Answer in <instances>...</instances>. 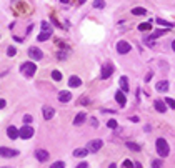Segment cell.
I'll list each match as a JSON object with an SVG mask.
<instances>
[{"instance_id":"44","label":"cell","mask_w":175,"mask_h":168,"mask_svg":"<svg viewBox=\"0 0 175 168\" xmlns=\"http://www.w3.org/2000/svg\"><path fill=\"white\" fill-rule=\"evenodd\" d=\"M60 2H62V3H65V5H67V3H69V0H60Z\"/></svg>"},{"instance_id":"19","label":"cell","mask_w":175,"mask_h":168,"mask_svg":"<svg viewBox=\"0 0 175 168\" xmlns=\"http://www.w3.org/2000/svg\"><path fill=\"white\" fill-rule=\"evenodd\" d=\"M155 88H157V92H167V90H168V82L167 80L158 82V83L155 85Z\"/></svg>"},{"instance_id":"1","label":"cell","mask_w":175,"mask_h":168,"mask_svg":"<svg viewBox=\"0 0 175 168\" xmlns=\"http://www.w3.org/2000/svg\"><path fill=\"white\" fill-rule=\"evenodd\" d=\"M155 148H157V153L162 158L165 156H168V153H170V147H168V143L165 138H157V142H155Z\"/></svg>"},{"instance_id":"9","label":"cell","mask_w":175,"mask_h":168,"mask_svg":"<svg viewBox=\"0 0 175 168\" xmlns=\"http://www.w3.org/2000/svg\"><path fill=\"white\" fill-rule=\"evenodd\" d=\"M153 107H155V110H157V112H160V113H165L167 112V105H165V102L163 100H155L153 102Z\"/></svg>"},{"instance_id":"21","label":"cell","mask_w":175,"mask_h":168,"mask_svg":"<svg viewBox=\"0 0 175 168\" xmlns=\"http://www.w3.org/2000/svg\"><path fill=\"white\" fill-rule=\"evenodd\" d=\"M155 22H157L158 25L165 27V28H172V27H173V23H172V22H167V20H163V18H155Z\"/></svg>"},{"instance_id":"11","label":"cell","mask_w":175,"mask_h":168,"mask_svg":"<svg viewBox=\"0 0 175 168\" xmlns=\"http://www.w3.org/2000/svg\"><path fill=\"white\" fill-rule=\"evenodd\" d=\"M69 85H70L72 88H79L80 85H82V80H80L77 75H72L70 78H69Z\"/></svg>"},{"instance_id":"25","label":"cell","mask_w":175,"mask_h":168,"mask_svg":"<svg viewBox=\"0 0 175 168\" xmlns=\"http://www.w3.org/2000/svg\"><path fill=\"white\" fill-rule=\"evenodd\" d=\"M52 78L55 80V82H60L62 80V73L58 70H52Z\"/></svg>"},{"instance_id":"22","label":"cell","mask_w":175,"mask_h":168,"mask_svg":"<svg viewBox=\"0 0 175 168\" xmlns=\"http://www.w3.org/2000/svg\"><path fill=\"white\" fill-rule=\"evenodd\" d=\"M50 37H52V32H42L40 35L37 37V40H38V42H45V40H48Z\"/></svg>"},{"instance_id":"10","label":"cell","mask_w":175,"mask_h":168,"mask_svg":"<svg viewBox=\"0 0 175 168\" xmlns=\"http://www.w3.org/2000/svg\"><path fill=\"white\" fill-rule=\"evenodd\" d=\"M115 100H117V103H119L120 107H125V103H127V100H125V93L122 92V90H119V92L115 93Z\"/></svg>"},{"instance_id":"24","label":"cell","mask_w":175,"mask_h":168,"mask_svg":"<svg viewBox=\"0 0 175 168\" xmlns=\"http://www.w3.org/2000/svg\"><path fill=\"white\" fill-rule=\"evenodd\" d=\"M125 145H127V148L132 150V152H140V145H137V143H134V142H127Z\"/></svg>"},{"instance_id":"8","label":"cell","mask_w":175,"mask_h":168,"mask_svg":"<svg viewBox=\"0 0 175 168\" xmlns=\"http://www.w3.org/2000/svg\"><path fill=\"white\" fill-rule=\"evenodd\" d=\"M114 73V65L112 63H107L102 67V73H100V78L102 80H105V78H109V77Z\"/></svg>"},{"instance_id":"29","label":"cell","mask_w":175,"mask_h":168,"mask_svg":"<svg viewBox=\"0 0 175 168\" xmlns=\"http://www.w3.org/2000/svg\"><path fill=\"white\" fill-rule=\"evenodd\" d=\"M15 54H17V49H15V47H8V49H7V55H8V57H13Z\"/></svg>"},{"instance_id":"4","label":"cell","mask_w":175,"mask_h":168,"mask_svg":"<svg viewBox=\"0 0 175 168\" xmlns=\"http://www.w3.org/2000/svg\"><path fill=\"white\" fill-rule=\"evenodd\" d=\"M28 57H30L33 62H38V60L43 58V54L38 47H30V49H28Z\"/></svg>"},{"instance_id":"32","label":"cell","mask_w":175,"mask_h":168,"mask_svg":"<svg viewBox=\"0 0 175 168\" xmlns=\"http://www.w3.org/2000/svg\"><path fill=\"white\" fill-rule=\"evenodd\" d=\"M42 30L43 32H52V28H50V25H48L47 22H42Z\"/></svg>"},{"instance_id":"2","label":"cell","mask_w":175,"mask_h":168,"mask_svg":"<svg viewBox=\"0 0 175 168\" xmlns=\"http://www.w3.org/2000/svg\"><path fill=\"white\" fill-rule=\"evenodd\" d=\"M20 72L27 77H33L35 72H37V65L33 63V62H25V63L20 65Z\"/></svg>"},{"instance_id":"38","label":"cell","mask_w":175,"mask_h":168,"mask_svg":"<svg viewBox=\"0 0 175 168\" xmlns=\"http://www.w3.org/2000/svg\"><path fill=\"white\" fill-rule=\"evenodd\" d=\"M77 168H89V163H87V161H82V163H79V165H77Z\"/></svg>"},{"instance_id":"37","label":"cell","mask_w":175,"mask_h":168,"mask_svg":"<svg viewBox=\"0 0 175 168\" xmlns=\"http://www.w3.org/2000/svg\"><path fill=\"white\" fill-rule=\"evenodd\" d=\"M90 123H92V127H95V128L99 127V122H97V118H94V117L90 118Z\"/></svg>"},{"instance_id":"27","label":"cell","mask_w":175,"mask_h":168,"mask_svg":"<svg viewBox=\"0 0 175 168\" xmlns=\"http://www.w3.org/2000/svg\"><path fill=\"white\" fill-rule=\"evenodd\" d=\"M94 7L100 10V8H104V7H105V2H104V0H94Z\"/></svg>"},{"instance_id":"5","label":"cell","mask_w":175,"mask_h":168,"mask_svg":"<svg viewBox=\"0 0 175 168\" xmlns=\"http://www.w3.org/2000/svg\"><path fill=\"white\" fill-rule=\"evenodd\" d=\"M102 147H104V142H102V140H90L89 143H87V152L95 153V152H99Z\"/></svg>"},{"instance_id":"43","label":"cell","mask_w":175,"mask_h":168,"mask_svg":"<svg viewBox=\"0 0 175 168\" xmlns=\"http://www.w3.org/2000/svg\"><path fill=\"white\" fill-rule=\"evenodd\" d=\"M85 3V0H79V5H84Z\"/></svg>"},{"instance_id":"23","label":"cell","mask_w":175,"mask_h":168,"mask_svg":"<svg viewBox=\"0 0 175 168\" xmlns=\"http://www.w3.org/2000/svg\"><path fill=\"white\" fill-rule=\"evenodd\" d=\"M132 15H147V10L142 7H135L132 8Z\"/></svg>"},{"instance_id":"39","label":"cell","mask_w":175,"mask_h":168,"mask_svg":"<svg viewBox=\"0 0 175 168\" xmlns=\"http://www.w3.org/2000/svg\"><path fill=\"white\" fill-rule=\"evenodd\" d=\"M145 44H147L148 47H153L155 44H153V40H150V38H145Z\"/></svg>"},{"instance_id":"16","label":"cell","mask_w":175,"mask_h":168,"mask_svg":"<svg viewBox=\"0 0 175 168\" xmlns=\"http://www.w3.org/2000/svg\"><path fill=\"white\" fill-rule=\"evenodd\" d=\"M53 115H55V110L52 107H43V118L45 120H52Z\"/></svg>"},{"instance_id":"18","label":"cell","mask_w":175,"mask_h":168,"mask_svg":"<svg viewBox=\"0 0 175 168\" xmlns=\"http://www.w3.org/2000/svg\"><path fill=\"white\" fill-rule=\"evenodd\" d=\"M168 30L167 28H158V30H155L152 35L150 37H147V38H150V40H155V38H158V37H162V35H165V33H167Z\"/></svg>"},{"instance_id":"31","label":"cell","mask_w":175,"mask_h":168,"mask_svg":"<svg viewBox=\"0 0 175 168\" xmlns=\"http://www.w3.org/2000/svg\"><path fill=\"white\" fill-rule=\"evenodd\" d=\"M152 168H162V160H153L152 161Z\"/></svg>"},{"instance_id":"15","label":"cell","mask_w":175,"mask_h":168,"mask_svg":"<svg viewBox=\"0 0 175 168\" xmlns=\"http://www.w3.org/2000/svg\"><path fill=\"white\" fill-rule=\"evenodd\" d=\"M7 135H8V138H12V140H17L18 138V130L13 125H10V127L7 128Z\"/></svg>"},{"instance_id":"12","label":"cell","mask_w":175,"mask_h":168,"mask_svg":"<svg viewBox=\"0 0 175 168\" xmlns=\"http://www.w3.org/2000/svg\"><path fill=\"white\" fill-rule=\"evenodd\" d=\"M35 158L38 161H47L48 160V152L47 150H37L35 152Z\"/></svg>"},{"instance_id":"36","label":"cell","mask_w":175,"mask_h":168,"mask_svg":"<svg viewBox=\"0 0 175 168\" xmlns=\"http://www.w3.org/2000/svg\"><path fill=\"white\" fill-rule=\"evenodd\" d=\"M57 57H58V60H65L67 54H65V52H58V54H57Z\"/></svg>"},{"instance_id":"13","label":"cell","mask_w":175,"mask_h":168,"mask_svg":"<svg viewBox=\"0 0 175 168\" xmlns=\"http://www.w3.org/2000/svg\"><path fill=\"white\" fill-rule=\"evenodd\" d=\"M119 83H120V90H122L124 93H127L129 92V78L127 77H120V80H119Z\"/></svg>"},{"instance_id":"20","label":"cell","mask_w":175,"mask_h":168,"mask_svg":"<svg viewBox=\"0 0 175 168\" xmlns=\"http://www.w3.org/2000/svg\"><path fill=\"white\" fill-rule=\"evenodd\" d=\"M87 155H89L87 148H77V150L74 152V156H77V158H82V156H87Z\"/></svg>"},{"instance_id":"6","label":"cell","mask_w":175,"mask_h":168,"mask_svg":"<svg viewBox=\"0 0 175 168\" xmlns=\"http://www.w3.org/2000/svg\"><path fill=\"white\" fill-rule=\"evenodd\" d=\"M130 50H132V45H130L129 42H125V40H120L119 44H117V52H119L120 55H125V54H129Z\"/></svg>"},{"instance_id":"34","label":"cell","mask_w":175,"mask_h":168,"mask_svg":"<svg viewBox=\"0 0 175 168\" xmlns=\"http://www.w3.org/2000/svg\"><path fill=\"white\" fill-rule=\"evenodd\" d=\"M124 168H134V163L130 161V160H125L124 161Z\"/></svg>"},{"instance_id":"3","label":"cell","mask_w":175,"mask_h":168,"mask_svg":"<svg viewBox=\"0 0 175 168\" xmlns=\"http://www.w3.org/2000/svg\"><path fill=\"white\" fill-rule=\"evenodd\" d=\"M33 128L30 127V125H23V127L18 130V138H23V140H28V138L33 137Z\"/></svg>"},{"instance_id":"42","label":"cell","mask_w":175,"mask_h":168,"mask_svg":"<svg viewBox=\"0 0 175 168\" xmlns=\"http://www.w3.org/2000/svg\"><path fill=\"white\" fill-rule=\"evenodd\" d=\"M109 168H117V165H115V163H110V165H109Z\"/></svg>"},{"instance_id":"30","label":"cell","mask_w":175,"mask_h":168,"mask_svg":"<svg viewBox=\"0 0 175 168\" xmlns=\"http://www.w3.org/2000/svg\"><path fill=\"white\" fill-rule=\"evenodd\" d=\"M50 168H65V163L64 161H55Z\"/></svg>"},{"instance_id":"7","label":"cell","mask_w":175,"mask_h":168,"mask_svg":"<svg viewBox=\"0 0 175 168\" xmlns=\"http://www.w3.org/2000/svg\"><path fill=\"white\" fill-rule=\"evenodd\" d=\"M17 155H18V150H12V148H7V147H0V156L12 158V156H17Z\"/></svg>"},{"instance_id":"14","label":"cell","mask_w":175,"mask_h":168,"mask_svg":"<svg viewBox=\"0 0 175 168\" xmlns=\"http://www.w3.org/2000/svg\"><path fill=\"white\" fill-rule=\"evenodd\" d=\"M70 98H72V93H70V92H65V90H62V92L58 93V100H60L62 103L70 102Z\"/></svg>"},{"instance_id":"35","label":"cell","mask_w":175,"mask_h":168,"mask_svg":"<svg viewBox=\"0 0 175 168\" xmlns=\"http://www.w3.org/2000/svg\"><path fill=\"white\" fill-rule=\"evenodd\" d=\"M23 123H32V115H25V117H23Z\"/></svg>"},{"instance_id":"33","label":"cell","mask_w":175,"mask_h":168,"mask_svg":"<svg viewBox=\"0 0 175 168\" xmlns=\"http://www.w3.org/2000/svg\"><path fill=\"white\" fill-rule=\"evenodd\" d=\"M107 127H109V128H117V122L112 118V120H109V122H107Z\"/></svg>"},{"instance_id":"45","label":"cell","mask_w":175,"mask_h":168,"mask_svg":"<svg viewBox=\"0 0 175 168\" xmlns=\"http://www.w3.org/2000/svg\"><path fill=\"white\" fill-rule=\"evenodd\" d=\"M172 49H173V52H175V40L172 42Z\"/></svg>"},{"instance_id":"28","label":"cell","mask_w":175,"mask_h":168,"mask_svg":"<svg viewBox=\"0 0 175 168\" xmlns=\"http://www.w3.org/2000/svg\"><path fill=\"white\" fill-rule=\"evenodd\" d=\"M150 28H152V25H150V23H140V25H139V30H142V32L150 30Z\"/></svg>"},{"instance_id":"41","label":"cell","mask_w":175,"mask_h":168,"mask_svg":"<svg viewBox=\"0 0 175 168\" xmlns=\"http://www.w3.org/2000/svg\"><path fill=\"white\" fill-rule=\"evenodd\" d=\"M134 168H142V165H140L139 161H135V163H134Z\"/></svg>"},{"instance_id":"17","label":"cell","mask_w":175,"mask_h":168,"mask_svg":"<svg viewBox=\"0 0 175 168\" xmlns=\"http://www.w3.org/2000/svg\"><path fill=\"white\" fill-rule=\"evenodd\" d=\"M85 113L84 112H79L77 113V117L74 118V125H77V127H79V125H84V122H85Z\"/></svg>"},{"instance_id":"46","label":"cell","mask_w":175,"mask_h":168,"mask_svg":"<svg viewBox=\"0 0 175 168\" xmlns=\"http://www.w3.org/2000/svg\"><path fill=\"white\" fill-rule=\"evenodd\" d=\"M3 168H7V166H3Z\"/></svg>"},{"instance_id":"26","label":"cell","mask_w":175,"mask_h":168,"mask_svg":"<svg viewBox=\"0 0 175 168\" xmlns=\"http://www.w3.org/2000/svg\"><path fill=\"white\" fill-rule=\"evenodd\" d=\"M163 102H165V105H167V107H170V108H175V100L173 98H163Z\"/></svg>"},{"instance_id":"40","label":"cell","mask_w":175,"mask_h":168,"mask_svg":"<svg viewBox=\"0 0 175 168\" xmlns=\"http://www.w3.org/2000/svg\"><path fill=\"white\" fill-rule=\"evenodd\" d=\"M5 105H7V102H5L3 98H0V110H2V108H5Z\"/></svg>"}]
</instances>
